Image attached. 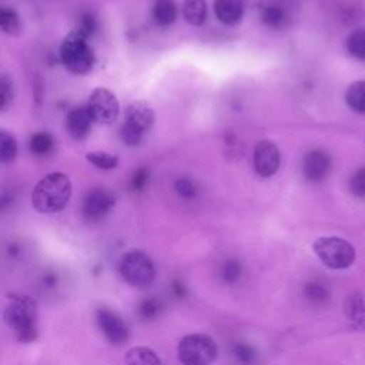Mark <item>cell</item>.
Masks as SVG:
<instances>
[{
    "label": "cell",
    "instance_id": "cell-1",
    "mask_svg": "<svg viewBox=\"0 0 365 365\" xmlns=\"http://www.w3.org/2000/svg\"><path fill=\"white\" fill-rule=\"evenodd\" d=\"M71 181L64 173H50L43 177L31 192V204L41 214H56L70 201Z\"/></svg>",
    "mask_w": 365,
    "mask_h": 365
},
{
    "label": "cell",
    "instance_id": "cell-2",
    "mask_svg": "<svg viewBox=\"0 0 365 365\" xmlns=\"http://www.w3.org/2000/svg\"><path fill=\"white\" fill-rule=\"evenodd\" d=\"M3 318L19 342L30 344L37 339V302L31 297L11 295Z\"/></svg>",
    "mask_w": 365,
    "mask_h": 365
},
{
    "label": "cell",
    "instance_id": "cell-3",
    "mask_svg": "<svg viewBox=\"0 0 365 365\" xmlns=\"http://www.w3.org/2000/svg\"><path fill=\"white\" fill-rule=\"evenodd\" d=\"M60 60L74 74H87L94 66V53L87 37L77 30L67 34L60 46Z\"/></svg>",
    "mask_w": 365,
    "mask_h": 365
},
{
    "label": "cell",
    "instance_id": "cell-4",
    "mask_svg": "<svg viewBox=\"0 0 365 365\" xmlns=\"http://www.w3.org/2000/svg\"><path fill=\"white\" fill-rule=\"evenodd\" d=\"M312 251L319 261L331 269L349 268L356 257L354 245L341 237H319L312 244Z\"/></svg>",
    "mask_w": 365,
    "mask_h": 365
},
{
    "label": "cell",
    "instance_id": "cell-5",
    "mask_svg": "<svg viewBox=\"0 0 365 365\" xmlns=\"http://www.w3.org/2000/svg\"><path fill=\"white\" fill-rule=\"evenodd\" d=\"M177 355L182 365H211L218 355L215 341L205 334H190L181 338Z\"/></svg>",
    "mask_w": 365,
    "mask_h": 365
},
{
    "label": "cell",
    "instance_id": "cell-6",
    "mask_svg": "<svg viewBox=\"0 0 365 365\" xmlns=\"http://www.w3.org/2000/svg\"><path fill=\"white\" fill-rule=\"evenodd\" d=\"M118 271L121 278L135 288L148 287L155 278L154 262L145 252L138 250H131L121 257Z\"/></svg>",
    "mask_w": 365,
    "mask_h": 365
},
{
    "label": "cell",
    "instance_id": "cell-7",
    "mask_svg": "<svg viewBox=\"0 0 365 365\" xmlns=\"http://www.w3.org/2000/svg\"><path fill=\"white\" fill-rule=\"evenodd\" d=\"M154 110L145 101H134L128 106L125 113V121L121 125L120 137L125 145H137L143 135L154 124Z\"/></svg>",
    "mask_w": 365,
    "mask_h": 365
},
{
    "label": "cell",
    "instance_id": "cell-8",
    "mask_svg": "<svg viewBox=\"0 0 365 365\" xmlns=\"http://www.w3.org/2000/svg\"><path fill=\"white\" fill-rule=\"evenodd\" d=\"M86 107L93 118V123L103 125L113 124L120 114V104L117 97L104 87L93 90Z\"/></svg>",
    "mask_w": 365,
    "mask_h": 365
},
{
    "label": "cell",
    "instance_id": "cell-9",
    "mask_svg": "<svg viewBox=\"0 0 365 365\" xmlns=\"http://www.w3.org/2000/svg\"><path fill=\"white\" fill-rule=\"evenodd\" d=\"M96 321L106 336L113 345H123L130 338V329L123 317L108 307H98L96 309Z\"/></svg>",
    "mask_w": 365,
    "mask_h": 365
},
{
    "label": "cell",
    "instance_id": "cell-10",
    "mask_svg": "<svg viewBox=\"0 0 365 365\" xmlns=\"http://www.w3.org/2000/svg\"><path fill=\"white\" fill-rule=\"evenodd\" d=\"M279 150L271 140H261L255 148L252 155L254 170L259 177L268 178L272 177L279 168Z\"/></svg>",
    "mask_w": 365,
    "mask_h": 365
},
{
    "label": "cell",
    "instance_id": "cell-11",
    "mask_svg": "<svg viewBox=\"0 0 365 365\" xmlns=\"http://www.w3.org/2000/svg\"><path fill=\"white\" fill-rule=\"evenodd\" d=\"M114 205L115 197L113 192L104 188H94L88 191L83 201V217L90 222L100 221L111 211Z\"/></svg>",
    "mask_w": 365,
    "mask_h": 365
},
{
    "label": "cell",
    "instance_id": "cell-12",
    "mask_svg": "<svg viewBox=\"0 0 365 365\" xmlns=\"http://www.w3.org/2000/svg\"><path fill=\"white\" fill-rule=\"evenodd\" d=\"M331 168L329 154L324 150H311L305 154L302 161V174L311 182H319L327 178Z\"/></svg>",
    "mask_w": 365,
    "mask_h": 365
},
{
    "label": "cell",
    "instance_id": "cell-13",
    "mask_svg": "<svg viewBox=\"0 0 365 365\" xmlns=\"http://www.w3.org/2000/svg\"><path fill=\"white\" fill-rule=\"evenodd\" d=\"M93 118L87 107H76L67 115V131L76 140H83L90 134Z\"/></svg>",
    "mask_w": 365,
    "mask_h": 365
},
{
    "label": "cell",
    "instance_id": "cell-14",
    "mask_svg": "<svg viewBox=\"0 0 365 365\" xmlns=\"http://www.w3.org/2000/svg\"><path fill=\"white\" fill-rule=\"evenodd\" d=\"M242 0H215L214 13L220 21L224 24H235L241 20L244 14Z\"/></svg>",
    "mask_w": 365,
    "mask_h": 365
},
{
    "label": "cell",
    "instance_id": "cell-15",
    "mask_svg": "<svg viewBox=\"0 0 365 365\" xmlns=\"http://www.w3.org/2000/svg\"><path fill=\"white\" fill-rule=\"evenodd\" d=\"M344 315L354 327H362L365 322V299L359 292H351L344 299Z\"/></svg>",
    "mask_w": 365,
    "mask_h": 365
},
{
    "label": "cell",
    "instance_id": "cell-16",
    "mask_svg": "<svg viewBox=\"0 0 365 365\" xmlns=\"http://www.w3.org/2000/svg\"><path fill=\"white\" fill-rule=\"evenodd\" d=\"M177 14L178 9L174 0H155L153 7V19L158 26L167 27L173 24L177 19Z\"/></svg>",
    "mask_w": 365,
    "mask_h": 365
},
{
    "label": "cell",
    "instance_id": "cell-17",
    "mask_svg": "<svg viewBox=\"0 0 365 365\" xmlns=\"http://www.w3.org/2000/svg\"><path fill=\"white\" fill-rule=\"evenodd\" d=\"M125 365H163L160 356L147 346H133L125 352Z\"/></svg>",
    "mask_w": 365,
    "mask_h": 365
},
{
    "label": "cell",
    "instance_id": "cell-18",
    "mask_svg": "<svg viewBox=\"0 0 365 365\" xmlns=\"http://www.w3.org/2000/svg\"><path fill=\"white\" fill-rule=\"evenodd\" d=\"M345 103L354 113L365 115V80L354 81L346 88Z\"/></svg>",
    "mask_w": 365,
    "mask_h": 365
},
{
    "label": "cell",
    "instance_id": "cell-19",
    "mask_svg": "<svg viewBox=\"0 0 365 365\" xmlns=\"http://www.w3.org/2000/svg\"><path fill=\"white\" fill-rule=\"evenodd\" d=\"M182 14L185 21L191 26H202L207 19L205 0H184Z\"/></svg>",
    "mask_w": 365,
    "mask_h": 365
},
{
    "label": "cell",
    "instance_id": "cell-20",
    "mask_svg": "<svg viewBox=\"0 0 365 365\" xmlns=\"http://www.w3.org/2000/svg\"><path fill=\"white\" fill-rule=\"evenodd\" d=\"M0 30L10 36H19L21 31V21L16 10L0 6Z\"/></svg>",
    "mask_w": 365,
    "mask_h": 365
},
{
    "label": "cell",
    "instance_id": "cell-21",
    "mask_svg": "<svg viewBox=\"0 0 365 365\" xmlns=\"http://www.w3.org/2000/svg\"><path fill=\"white\" fill-rule=\"evenodd\" d=\"M346 51L356 60L365 61V30H355L346 37Z\"/></svg>",
    "mask_w": 365,
    "mask_h": 365
},
{
    "label": "cell",
    "instance_id": "cell-22",
    "mask_svg": "<svg viewBox=\"0 0 365 365\" xmlns=\"http://www.w3.org/2000/svg\"><path fill=\"white\" fill-rule=\"evenodd\" d=\"M17 155V141L13 134L0 130V163H11Z\"/></svg>",
    "mask_w": 365,
    "mask_h": 365
},
{
    "label": "cell",
    "instance_id": "cell-23",
    "mask_svg": "<svg viewBox=\"0 0 365 365\" xmlns=\"http://www.w3.org/2000/svg\"><path fill=\"white\" fill-rule=\"evenodd\" d=\"M304 295L311 304H324L329 298V289L318 281L307 282L304 287Z\"/></svg>",
    "mask_w": 365,
    "mask_h": 365
},
{
    "label": "cell",
    "instance_id": "cell-24",
    "mask_svg": "<svg viewBox=\"0 0 365 365\" xmlns=\"http://www.w3.org/2000/svg\"><path fill=\"white\" fill-rule=\"evenodd\" d=\"M285 17H287L285 10L278 4H269V6L264 7L262 13H261V19H262L264 24L268 27H272V29L281 27L282 23L285 21Z\"/></svg>",
    "mask_w": 365,
    "mask_h": 365
},
{
    "label": "cell",
    "instance_id": "cell-25",
    "mask_svg": "<svg viewBox=\"0 0 365 365\" xmlns=\"http://www.w3.org/2000/svg\"><path fill=\"white\" fill-rule=\"evenodd\" d=\"M86 158L100 170H113L118 164V157L106 151H90L87 153Z\"/></svg>",
    "mask_w": 365,
    "mask_h": 365
},
{
    "label": "cell",
    "instance_id": "cell-26",
    "mask_svg": "<svg viewBox=\"0 0 365 365\" xmlns=\"http://www.w3.org/2000/svg\"><path fill=\"white\" fill-rule=\"evenodd\" d=\"M53 143L54 141H53L51 134H48L46 131L36 133L30 140V151L34 155H46L53 148Z\"/></svg>",
    "mask_w": 365,
    "mask_h": 365
},
{
    "label": "cell",
    "instance_id": "cell-27",
    "mask_svg": "<svg viewBox=\"0 0 365 365\" xmlns=\"http://www.w3.org/2000/svg\"><path fill=\"white\" fill-rule=\"evenodd\" d=\"M242 272V267L238 259L235 258H228L222 262L221 265V278L225 284H235Z\"/></svg>",
    "mask_w": 365,
    "mask_h": 365
},
{
    "label": "cell",
    "instance_id": "cell-28",
    "mask_svg": "<svg viewBox=\"0 0 365 365\" xmlns=\"http://www.w3.org/2000/svg\"><path fill=\"white\" fill-rule=\"evenodd\" d=\"M161 311V302L155 297H150L141 301L138 305V315L144 321H151L154 319Z\"/></svg>",
    "mask_w": 365,
    "mask_h": 365
},
{
    "label": "cell",
    "instance_id": "cell-29",
    "mask_svg": "<svg viewBox=\"0 0 365 365\" xmlns=\"http://www.w3.org/2000/svg\"><path fill=\"white\" fill-rule=\"evenodd\" d=\"M13 101V83L9 76L0 74V113L7 111Z\"/></svg>",
    "mask_w": 365,
    "mask_h": 365
},
{
    "label": "cell",
    "instance_id": "cell-30",
    "mask_svg": "<svg viewBox=\"0 0 365 365\" xmlns=\"http://www.w3.org/2000/svg\"><path fill=\"white\" fill-rule=\"evenodd\" d=\"M174 190L180 197H182L185 200H191L197 195V185L194 184V181L191 178H187V177H181V178L175 180Z\"/></svg>",
    "mask_w": 365,
    "mask_h": 365
},
{
    "label": "cell",
    "instance_id": "cell-31",
    "mask_svg": "<svg viewBox=\"0 0 365 365\" xmlns=\"http://www.w3.org/2000/svg\"><path fill=\"white\" fill-rule=\"evenodd\" d=\"M349 190L358 198H365V167L358 168L351 180H349Z\"/></svg>",
    "mask_w": 365,
    "mask_h": 365
},
{
    "label": "cell",
    "instance_id": "cell-32",
    "mask_svg": "<svg viewBox=\"0 0 365 365\" xmlns=\"http://www.w3.org/2000/svg\"><path fill=\"white\" fill-rule=\"evenodd\" d=\"M232 354L244 365H250L255 359V351L248 344H242V342L234 344Z\"/></svg>",
    "mask_w": 365,
    "mask_h": 365
},
{
    "label": "cell",
    "instance_id": "cell-33",
    "mask_svg": "<svg viewBox=\"0 0 365 365\" xmlns=\"http://www.w3.org/2000/svg\"><path fill=\"white\" fill-rule=\"evenodd\" d=\"M96 29H97L96 17L91 13H84L80 19V26H78L77 31L80 34H83L84 37H88L96 31Z\"/></svg>",
    "mask_w": 365,
    "mask_h": 365
},
{
    "label": "cell",
    "instance_id": "cell-34",
    "mask_svg": "<svg viewBox=\"0 0 365 365\" xmlns=\"http://www.w3.org/2000/svg\"><path fill=\"white\" fill-rule=\"evenodd\" d=\"M147 180H148V170L144 168V167L138 168L134 173L133 178H131V190L133 191H141L145 187Z\"/></svg>",
    "mask_w": 365,
    "mask_h": 365
},
{
    "label": "cell",
    "instance_id": "cell-35",
    "mask_svg": "<svg viewBox=\"0 0 365 365\" xmlns=\"http://www.w3.org/2000/svg\"><path fill=\"white\" fill-rule=\"evenodd\" d=\"M56 282H57V277L54 275V274H46L44 275V278H43V284L46 285V287H54L56 285Z\"/></svg>",
    "mask_w": 365,
    "mask_h": 365
},
{
    "label": "cell",
    "instance_id": "cell-36",
    "mask_svg": "<svg viewBox=\"0 0 365 365\" xmlns=\"http://www.w3.org/2000/svg\"><path fill=\"white\" fill-rule=\"evenodd\" d=\"M173 292H174V295H177V297H184L185 288H184L182 284H180L178 281H174V282H173Z\"/></svg>",
    "mask_w": 365,
    "mask_h": 365
},
{
    "label": "cell",
    "instance_id": "cell-37",
    "mask_svg": "<svg viewBox=\"0 0 365 365\" xmlns=\"http://www.w3.org/2000/svg\"><path fill=\"white\" fill-rule=\"evenodd\" d=\"M10 200H11V198H10L9 195H0V210L4 208V207L10 202Z\"/></svg>",
    "mask_w": 365,
    "mask_h": 365
},
{
    "label": "cell",
    "instance_id": "cell-38",
    "mask_svg": "<svg viewBox=\"0 0 365 365\" xmlns=\"http://www.w3.org/2000/svg\"><path fill=\"white\" fill-rule=\"evenodd\" d=\"M242 3H244V6H245V4H250V6L257 7V6L261 3V0H242Z\"/></svg>",
    "mask_w": 365,
    "mask_h": 365
}]
</instances>
